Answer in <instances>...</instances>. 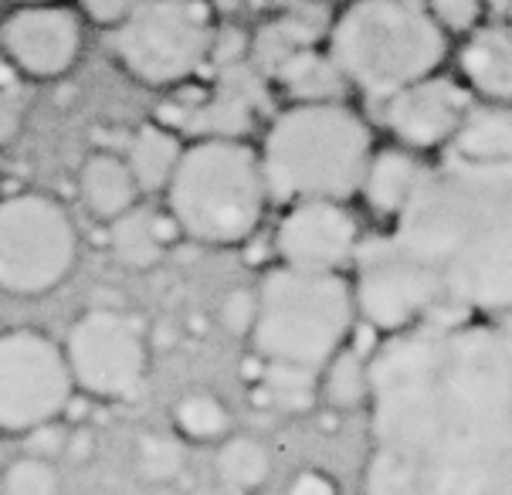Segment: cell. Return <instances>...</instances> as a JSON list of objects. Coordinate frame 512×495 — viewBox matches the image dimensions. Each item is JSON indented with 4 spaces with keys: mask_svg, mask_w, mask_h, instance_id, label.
Here are the masks:
<instances>
[{
    "mask_svg": "<svg viewBox=\"0 0 512 495\" xmlns=\"http://www.w3.org/2000/svg\"><path fill=\"white\" fill-rule=\"evenodd\" d=\"M363 495H512V333L435 316L370 356Z\"/></svg>",
    "mask_w": 512,
    "mask_h": 495,
    "instance_id": "cell-1",
    "label": "cell"
},
{
    "mask_svg": "<svg viewBox=\"0 0 512 495\" xmlns=\"http://www.w3.org/2000/svg\"><path fill=\"white\" fill-rule=\"evenodd\" d=\"M387 238L438 285L441 312L496 319L512 312V163L451 156L428 170Z\"/></svg>",
    "mask_w": 512,
    "mask_h": 495,
    "instance_id": "cell-2",
    "label": "cell"
},
{
    "mask_svg": "<svg viewBox=\"0 0 512 495\" xmlns=\"http://www.w3.org/2000/svg\"><path fill=\"white\" fill-rule=\"evenodd\" d=\"M377 150L367 119L346 102H295L265 129L262 160L268 201H357Z\"/></svg>",
    "mask_w": 512,
    "mask_h": 495,
    "instance_id": "cell-3",
    "label": "cell"
},
{
    "mask_svg": "<svg viewBox=\"0 0 512 495\" xmlns=\"http://www.w3.org/2000/svg\"><path fill=\"white\" fill-rule=\"evenodd\" d=\"M268 204L258 146L228 136L187 143L163 190V207L177 217L184 238L204 248L248 245L262 231Z\"/></svg>",
    "mask_w": 512,
    "mask_h": 495,
    "instance_id": "cell-4",
    "label": "cell"
},
{
    "mask_svg": "<svg viewBox=\"0 0 512 495\" xmlns=\"http://www.w3.org/2000/svg\"><path fill=\"white\" fill-rule=\"evenodd\" d=\"M258 292V316L248 346L265 363L323 370L357 329V295L346 272L272 265Z\"/></svg>",
    "mask_w": 512,
    "mask_h": 495,
    "instance_id": "cell-5",
    "label": "cell"
},
{
    "mask_svg": "<svg viewBox=\"0 0 512 495\" xmlns=\"http://www.w3.org/2000/svg\"><path fill=\"white\" fill-rule=\"evenodd\" d=\"M445 55L448 34L421 0H353L329 31V58L373 102L435 75Z\"/></svg>",
    "mask_w": 512,
    "mask_h": 495,
    "instance_id": "cell-6",
    "label": "cell"
},
{
    "mask_svg": "<svg viewBox=\"0 0 512 495\" xmlns=\"http://www.w3.org/2000/svg\"><path fill=\"white\" fill-rule=\"evenodd\" d=\"M82 241L62 201L41 190L0 197V292L41 299L72 279Z\"/></svg>",
    "mask_w": 512,
    "mask_h": 495,
    "instance_id": "cell-7",
    "label": "cell"
},
{
    "mask_svg": "<svg viewBox=\"0 0 512 495\" xmlns=\"http://www.w3.org/2000/svg\"><path fill=\"white\" fill-rule=\"evenodd\" d=\"M214 14L204 0H146L116 31V58L143 85H180L211 58Z\"/></svg>",
    "mask_w": 512,
    "mask_h": 495,
    "instance_id": "cell-8",
    "label": "cell"
},
{
    "mask_svg": "<svg viewBox=\"0 0 512 495\" xmlns=\"http://www.w3.org/2000/svg\"><path fill=\"white\" fill-rule=\"evenodd\" d=\"M75 390L95 404L136 401L150 377V340L140 316L123 306H92L62 340Z\"/></svg>",
    "mask_w": 512,
    "mask_h": 495,
    "instance_id": "cell-9",
    "label": "cell"
},
{
    "mask_svg": "<svg viewBox=\"0 0 512 495\" xmlns=\"http://www.w3.org/2000/svg\"><path fill=\"white\" fill-rule=\"evenodd\" d=\"M75 397L65 346L45 329L14 326L0 333V434L55 421Z\"/></svg>",
    "mask_w": 512,
    "mask_h": 495,
    "instance_id": "cell-10",
    "label": "cell"
},
{
    "mask_svg": "<svg viewBox=\"0 0 512 495\" xmlns=\"http://www.w3.org/2000/svg\"><path fill=\"white\" fill-rule=\"evenodd\" d=\"M350 268L360 323L377 329L380 336H397L435 316H445L431 275L401 248H394L387 234H373V238L363 234Z\"/></svg>",
    "mask_w": 512,
    "mask_h": 495,
    "instance_id": "cell-11",
    "label": "cell"
},
{
    "mask_svg": "<svg viewBox=\"0 0 512 495\" xmlns=\"http://www.w3.org/2000/svg\"><path fill=\"white\" fill-rule=\"evenodd\" d=\"M363 241L360 217L350 201H295L282 207L272 228V251L282 265L346 272Z\"/></svg>",
    "mask_w": 512,
    "mask_h": 495,
    "instance_id": "cell-12",
    "label": "cell"
},
{
    "mask_svg": "<svg viewBox=\"0 0 512 495\" xmlns=\"http://www.w3.org/2000/svg\"><path fill=\"white\" fill-rule=\"evenodd\" d=\"M472 109V89L435 72L384 99V126L397 146L411 153H431L455 143Z\"/></svg>",
    "mask_w": 512,
    "mask_h": 495,
    "instance_id": "cell-13",
    "label": "cell"
},
{
    "mask_svg": "<svg viewBox=\"0 0 512 495\" xmlns=\"http://www.w3.org/2000/svg\"><path fill=\"white\" fill-rule=\"evenodd\" d=\"M7 58L34 78L65 75L82 48V28L75 14L62 7H28L4 21L0 31Z\"/></svg>",
    "mask_w": 512,
    "mask_h": 495,
    "instance_id": "cell-14",
    "label": "cell"
},
{
    "mask_svg": "<svg viewBox=\"0 0 512 495\" xmlns=\"http://www.w3.org/2000/svg\"><path fill=\"white\" fill-rule=\"evenodd\" d=\"M428 167L421 163V153H411L404 146H377L370 156L367 177H363L357 201L367 204V211L380 221L394 224L404 214V207L414 201Z\"/></svg>",
    "mask_w": 512,
    "mask_h": 495,
    "instance_id": "cell-15",
    "label": "cell"
},
{
    "mask_svg": "<svg viewBox=\"0 0 512 495\" xmlns=\"http://www.w3.org/2000/svg\"><path fill=\"white\" fill-rule=\"evenodd\" d=\"M78 201L99 224H112L136 204H143V190L136 184L126 156L99 150L85 156L78 167Z\"/></svg>",
    "mask_w": 512,
    "mask_h": 495,
    "instance_id": "cell-16",
    "label": "cell"
},
{
    "mask_svg": "<svg viewBox=\"0 0 512 495\" xmlns=\"http://www.w3.org/2000/svg\"><path fill=\"white\" fill-rule=\"evenodd\" d=\"M248 397L251 407L285 418H302L319 404V373L289 363H265L262 356H248Z\"/></svg>",
    "mask_w": 512,
    "mask_h": 495,
    "instance_id": "cell-17",
    "label": "cell"
},
{
    "mask_svg": "<svg viewBox=\"0 0 512 495\" xmlns=\"http://www.w3.org/2000/svg\"><path fill=\"white\" fill-rule=\"evenodd\" d=\"M462 75L475 95L492 106H512V31L475 28L462 48Z\"/></svg>",
    "mask_w": 512,
    "mask_h": 495,
    "instance_id": "cell-18",
    "label": "cell"
},
{
    "mask_svg": "<svg viewBox=\"0 0 512 495\" xmlns=\"http://www.w3.org/2000/svg\"><path fill=\"white\" fill-rule=\"evenodd\" d=\"M184 140H180L177 129H170L167 123H146L129 136L126 146V163L133 170L136 184H140L143 197H163L173 170L180 163L184 153Z\"/></svg>",
    "mask_w": 512,
    "mask_h": 495,
    "instance_id": "cell-19",
    "label": "cell"
},
{
    "mask_svg": "<svg viewBox=\"0 0 512 495\" xmlns=\"http://www.w3.org/2000/svg\"><path fill=\"white\" fill-rule=\"evenodd\" d=\"M170 431L180 441L190 445H214L218 448L224 438L234 431L231 407L224 404L221 394L207 387H190L177 401L170 404Z\"/></svg>",
    "mask_w": 512,
    "mask_h": 495,
    "instance_id": "cell-20",
    "label": "cell"
},
{
    "mask_svg": "<svg viewBox=\"0 0 512 495\" xmlns=\"http://www.w3.org/2000/svg\"><path fill=\"white\" fill-rule=\"evenodd\" d=\"M451 156L472 163H512V106H475L451 143Z\"/></svg>",
    "mask_w": 512,
    "mask_h": 495,
    "instance_id": "cell-21",
    "label": "cell"
},
{
    "mask_svg": "<svg viewBox=\"0 0 512 495\" xmlns=\"http://www.w3.org/2000/svg\"><path fill=\"white\" fill-rule=\"evenodd\" d=\"M214 472L228 495H248V492H265V485L272 482V455L255 434H228L218 445L214 455Z\"/></svg>",
    "mask_w": 512,
    "mask_h": 495,
    "instance_id": "cell-22",
    "label": "cell"
},
{
    "mask_svg": "<svg viewBox=\"0 0 512 495\" xmlns=\"http://www.w3.org/2000/svg\"><path fill=\"white\" fill-rule=\"evenodd\" d=\"M370 356L346 343L333 360L319 370V404H326L336 414L367 411L370 401Z\"/></svg>",
    "mask_w": 512,
    "mask_h": 495,
    "instance_id": "cell-23",
    "label": "cell"
},
{
    "mask_svg": "<svg viewBox=\"0 0 512 495\" xmlns=\"http://www.w3.org/2000/svg\"><path fill=\"white\" fill-rule=\"evenodd\" d=\"M109 238V255L116 258V265L129 268V272H150L167 258V245L156 238L153 228V207L136 204L133 211L116 217L106 224Z\"/></svg>",
    "mask_w": 512,
    "mask_h": 495,
    "instance_id": "cell-24",
    "label": "cell"
},
{
    "mask_svg": "<svg viewBox=\"0 0 512 495\" xmlns=\"http://www.w3.org/2000/svg\"><path fill=\"white\" fill-rule=\"evenodd\" d=\"M282 82V89L292 95V102H343L346 95V78L329 58V51L306 48L299 55H292L289 62L275 75Z\"/></svg>",
    "mask_w": 512,
    "mask_h": 495,
    "instance_id": "cell-25",
    "label": "cell"
},
{
    "mask_svg": "<svg viewBox=\"0 0 512 495\" xmlns=\"http://www.w3.org/2000/svg\"><path fill=\"white\" fill-rule=\"evenodd\" d=\"M133 468L143 482L170 485L187 468V445L173 431H143L133 448Z\"/></svg>",
    "mask_w": 512,
    "mask_h": 495,
    "instance_id": "cell-26",
    "label": "cell"
},
{
    "mask_svg": "<svg viewBox=\"0 0 512 495\" xmlns=\"http://www.w3.org/2000/svg\"><path fill=\"white\" fill-rule=\"evenodd\" d=\"M0 489L4 495H62V475H58V465L45 458H7Z\"/></svg>",
    "mask_w": 512,
    "mask_h": 495,
    "instance_id": "cell-27",
    "label": "cell"
},
{
    "mask_svg": "<svg viewBox=\"0 0 512 495\" xmlns=\"http://www.w3.org/2000/svg\"><path fill=\"white\" fill-rule=\"evenodd\" d=\"M279 21L302 48H316L319 41L329 38V31H333V14H329V7L323 0H302V4L285 7V14Z\"/></svg>",
    "mask_w": 512,
    "mask_h": 495,
    "instance_id": "cell-28",
    "label": "cell"
},
{
    "mask_svg": "<svg viewBox=\"0 0 512 495\" xmlns=\"http://www.w3.org/2000/svg\"><path fill=\"white\" fill-rule=\"evenodd\" d=\"M68 434H72V424L65 418H55V421H45L38 428L24 431L21 441H24V455H34V458H45V462H62L65 451H68Z\"/></svg>",
    "mask_w": 512,
    "mask_h": 495,
    "instance_id": "cell-29",
    "label": "cell"
},
{
    "mask_svg": "<svg viewBox=\"0 0 512 495\" xmlns=\"http://www.w3.org/2000/svg\"><path fill=\"white\" fill-rule=\"evenodd\" d=\"M255 316H258V292L255 289H231L221 299L218 323H221L224 333L248 340L251 326H255Z\"/></svg>",
    "mask_w": 512,
    "mask_h": 495,
    "instance_id": "cell-30",
    "label": "cell"
},
{
    "mask_svg": "<svg viewBox=\"0 0 512 495\" xmlns=\"http://www.w3.org/2000/svg\"><path fill=\"white\" fill-rule=\"evenodd\" d=\"M435 14V21L441 24V31L451 34H465L479 28L482 17V0H431L428 7Z\"/></svg>",
    "mask_w": 512,
    "mask_h": 495,
    "instance_id": "cell-31",
    "label": "cell"
},
{
    "mask_svg": "<svg viewBox=\"0 0 512 495\" xmlns=\"http://www.w3.org/2000/svg\"><path fill=\"white\" fill-rule=\"evenodd\" d=\"M285 495H343V489H340V482L326 472V468L306 465L289 479Z\"/></svg>",
    "mask_w": 512,
    "mask_h": 495,
    "instance_id": "cell-32",
    "label": "cell"
},
{
    "mask_svg": "<svg viewBox=\"0 0 512 495\" xmlns=\"http://www.w3.org/2000/svg\"><path fill=\"white\" fill-rule=\"evenodd\" d=\"M85 11H89L92 21L99 24H123L129 14L140 11L146 0H82Z\"/></svg>",
    "mask_w": 512,
    "mask_h": 495,
    "instance_id": "cell-33",
    "label": "cell"
},
{
    "mask_svg": "<svg viewBox=\"0 0 512 495\" xmlns=\"http://www.w3.org/2000/svg\"><path fill=\"white\" fill-rule=\"evenodd\" d=\"M21 126H24V109L17 102L14 89H0V146L14 143L21 136Z\"/></svg>",
    "mask_w": 512,
    "mask_h": 495,
    "instance_id": "cell-34",
    "label": "cell"
},
{
    "mask_svg": "<svg viewBox=\"0 0 512 495\" xmlns=\"http://www.w3.org/2000/svg\"><path fill=\"white\" fill-rule=\"evenodd\" d=\"M65 458L72 465H85L95 458V431L89 428V424H78V428H72V434H68Z\"/></svg>",
    "mask_w": 512,
    "mask_h": 495,
    "instance_id": "cell-35",
    "label": "cell"
},
{
    "mask_svg": "<svg viewBox=\"0 0 512 495\" xmlns=\"http://www.w3.org/2000/svg\"><path fill=\"white\" fill-rule=\"evenodd\" d=\"M238 51H241V34H238V31H224L221 38H218V34H214V48H211V55L218 58L221 68L238 62Z\"/></svg>",
    "mask_w": 512,
    "mask_h": 495,
    "instance_id": "cell-36",
    "label": "cell"
},
{
    "mask_svg": "<svg viewBox=\"0 0 512 495\" xmlns=\"http://www.w3.org/2000/svg\"><path fill=\"white\" fill-rule=\"evenodd\" d=\"M4 468H7V451H4V445H0V475H4Z\"/></svg>",
    "mask_w": 512,
    "mask_h": 495,
    "instance_id": "cell-37",
    "label": "cell"
},
{
    "mask_svg": "<svg viewBox=\"0 0 512 495\" xmlns=\"http://www.w3.org/2000/svg\"><path fill=\"white\" fill-rule=\"evenodd\" d=\"M272 4H282V7H292V4H302V0H272Z\"/></svg>",
    "mask_w": 512,
    "mask_h": 495,
    "instance_id": "cell-38",
    "label": "cell"
},
{
    "mask_svg": "<svg viewBox=\"0 0 512 495\" xmlns=\"http://www.w3.org/2000/svg\"><path fill=\"white\" fill-rule=\"evenodd\" d=\"M0 177H4V163H0Z\"/></svg>",
    "mask_w": 512,
    "mask_h": 495,
    "instance_id": "cell-39",
    "label": "cell"
},
{
    "mask_svg": "<svg viewBox=\"0 0 512 495\" xmlns=\"http://www.w3.org/2000/svg\"><path fill=\"white\" fill-rule=\"evenodd\" d=\"M248 495H262V492H248Z\"/></svg>",
    "mask_w": 512,
    "mask_h": 495,
    "instance_id": "cell-40",
    "label": "cell"
},
{
    "mask_svg": "<svg viewBox=\"0 0 512 495\" xmlns=\"http://www.w3.org/2000/svg\"><path fill=\"white\" fill-rule=\"evenodd\" d=\"M509 31H512V17H509Z\"/></svg>",
    "mask_w": 512,
    "mask_h": 495,
    "instance_id": "cell-41",
    "label": "cell"
}]
</instances>
